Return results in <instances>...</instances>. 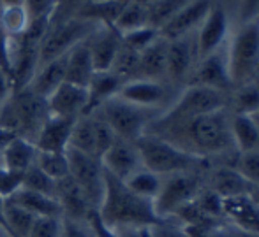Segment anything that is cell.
Masks as SVG:
<instances>
[{"label":"cell","instance_id":"obj_48","mask_svg":"<svg viewBox=\"0 0 259 237\" xmlns=\"http://www.w3.org/2000/svg\"><path fill=\"white\" fill-rule=\"evenodd\" d=\"M4 206H6V199L0 197V230L7 232V227H6V218H4ZM9 234V232H7Z\"/></svg>","mask_w":259,"mask_h":237},{"label":"cell","instance_id":"obj_1","mask_svg":"<svg viewBox=\"0 0 259 237\" xmlns=\"http://www.w3.org/2000/svg\"><path fill=\"white\" fill-rule=\"evenodd\" d=\"M104 169V167H103ZM97 216L109 228L122 227H145L154 228L162 223L155 213L152 200L141 199L127 188L122 180L111 176L104 170V193Z\"/></svg>","mask_w":259,"mask_h":237},{"label":"cell","instance_id":"obj_47","mask_svg":"<svg viewBox=\"0 0 259 237\" xmlns=\"http://www.w3.org/2000/svg\"><path fill=\"white\" fill-rule=\"evenodd\" d=\"M16 137V134H13L11 130H7V129H2L0 127V151H2L4 148H6L7 144H9L11 141Z\"/></svg>","mask_w":259,"mask_h":237},{"label":"cell","instance_id":"obj_14","mask_svg":"<svg viewBox=\"0 0 259 237\" xmlns=\"http://www.w3.org/2000/svg\"><path fill=\"white\" fill-rule=\"evenodd\" d=\"M221 216H224L235 230L259 234V206L250 195L221 199Z\"/></svg>","mask_w":259,"mask_h":237},{"label":"cell","instance_id":"obj_12","mask_svg":"<svg viewBox=\"0 0 259 237\" xmlns=\"http://www.w3.org/2000/svg\"><path fill=\"white\" fill-rule=\"evenodd\" d=\"M213 0H191L187 2L167 23L159 28L160 37L173 41V39L184 37V35L196 34L199 25L205 21L206 14L210 13Z\"/></svg>","mask_w":259,"mask_h":237},{"label":"cell","instance_id":"obj_46","mask_svg":"<svg viewBox=\"0 0 259 237\" xmlns=\"http://www.w3.org/2000/svg\"><path fill=\"white\" fill-rule=\"evenodd\" d=\"M13 92H14L13 79H11V76L4 69H0V105L9 100Z\"/></svg>","mask_w":259,"mask_h":237},{"label":"cell","instance_id":"obj_17","mask_svg":"<svg viewBox=\"0 0 259 237\" xmlns=\"http://www.w3.org/2000/svg\"><path fill=\"white\" fill-rule=\"evenodd\" d=\"M46 102H48L50 116L78 120L79 116L85 114L89 95H87V88L65 81L46 98Z\"/></svg>","mask_w":259,"mask_h":237},{"label":"cell","instance_id":"obj_24","mask_svg":"<svg viewBox=\"0 0 259 237\" xmlns=\"http://www.w3.org/2000/svg\"><path fill=\"white\" fill-rule=\"evenodd\" d=\"M37 148L32 141L16 136L0 151V165L7 170L25 174L35 163Z\"/></svg>","mask_w":259,"mask_h":237},{"label":"cell","instance_id":"obj_55","mask_svg":"<svg viewBox=\"0 0 259 237\" xmlns=\"http://www.w3.org/2000/svg\"><path fill=\"white\" fill-rule=\"evenodd\" d=\"M0 237H11L7 232H4V230H0Z\"/></svg>","mask_w":259,"mask_h":237},{"label":"cell","instance_id":"obj_4","mask_svg":"<svg viewBox=\"0 0 259 237\" xmlns=\"http://www.w3.org/2000/svg\"><path fill=\"white\" fill-rule=\"evenodd\" d=\"M229 76L233 88L252 83L259 72V23L238 25L236 32L226 44Z\"/></svg>","mask_w":259,"mask_h":237},{"label":"cell","instance_id":"obj_15","mask_svg":"<svg viewBox=\"0 0 259 237\" xmlns=\"http://www.w3.org/2000/svg\"><path fill=\"white\" fill-rule=\"evenodd\" d=\"M167 93L169 90L162 81L136 78L123 83L118 97L134 105H140V107L159 111V107H162V104L166 102Z\"/></svg>","mask_w":259,"mask_h":237},{"label":"cell","instance_id":"obj_36","mask_svg":"<svg viewBox=\"0 0 259 237\" xmlns=\"http://www.w3.org/2000/svg\"><path fill=\"white\" fill-rule=\"evenodd\" d=\"M21 188L32 190V192L42 193V195H48V197L57 195V181H53L52 177L46 176L35 163L23 174V185H21Z\"/></svg>","mask_w":259,"mask_h":237},{"label":"cell","instance_id":"obj_41","mask_svg":"<svg viewBox=\"0 0 259 237\" xmlns=\"http://www.w3.org/2000/svg\"><path fill=\"white\" fill-rule=\"evenodd\" d=\"M62 227H64V218L39 216L35 218L27 237H62Z\"/></svg>","mask_w":259,"mask_h":237},{"label":"cell","instance_id":"obj_2","mask_svg":"<svg viewBox=\"0 0 259 237\" xmlns=\"http://www.w3.org/2000/svg\"><path fill=\"white\" fill-rule=\"evenodd\" d=\"M48 118L46 98L39 97L28 86L14 90L9 100L0 107V127L32 142Z\"/></svg>","mask_w":259,"mask_h":237},{"label":"cell","instance_id":"obj_30","mask_svg":"<svg viewBox=\"0 0 259 237\" xmlns=\"http://www.w3.org/2000/svg\"><path fill=\"white\" fill-rule=\"evenodd\" d=\"M123 183L127 185V188H129L131 192L140 195L141 199H147L154 202L160 192V187H162V176H159V174L141 167L136 172L131 174Z\"/></svg>","mask_w":259,"mask_h":237},{"label":"cell","instance_id":"obj_49","mask_svg":"<svg viewBox=\"0 0 259 237\" xmlns=\"http://www.w3.org/2000/svg\"><path fill=\"white\" fill-rule=\"evenodd\" d=\"M0 6H25V0H0Z\"/></svg>","mask_w":259,"mask_h":237},{"label":"cell","instance_id":"obj_6","mask_svg":"<svg viewBox=\"0 0 259 237\" xmlns=\"http://www.w3.org/2000/svg\"><path fill=\"white\" fill-rule=\"evenodd\" d=\"M97 27L99 25L94 23V21L83 20V18L78 16L65 18L64 21H60L57 25L50 23L48 32H46L41 47H39L37 67L50 60L67 54L76 44L85 41Z\"/></svg>","mask_w":259,"mask_h":237},{"label":"cell","instance_id":"obj_11","mask_svg":"<svg viewBox=\"0 0 259 237\" xmlns=\"http://www.w3.org/2000/svg\"><path fill=\"white\" fill-rule=\"evenodd\" d=\"M191 85L206 86V88L217 90V92L222 93L233 88L228 67V56H226V46L198 60L191 74Z\"/></svg>","mask_w":259,"mask_h":237},{"label":"cell","instance_id":"obj_31","mask_svg":"<svg viewBox=\"0 0 259 237\" xmlns=\"http://www.w3.org/2000/svg\"><path fill=\"white\" fill-rule=\"evenodd\" d=\"M67 149H76V151L85 153V155L96 156V136H94L92 114L79 116V118L74 122Z\"/></svg>","mask_w":259,"mask_h":237},{"label":"cell","instance_id":"obj_60","mask_svg":"<svg viewBox=\"0 0 259 237\" xmlns=\"http://www.w3.org/2000/svg\"><path fill=\"white\" fill-rule=\"evenodd\" d=\"M257 21H259V20H257Z\"/></svg>","mask_w":259,"mask_h":237},{"label":"cell","instance_id":"obj_26","mask_svg":"<svg viewBox=\"0 0 259 237\" xmlns=\"http://www.w3.org/2000/svg\"><path fill=\"white\" fill-rule=\"evenodd\" d=\"M166 56H167V39L159 35L150 46L145 47L140 53L138 78L162 81L166 78Z\"/></svg>","mask_w":259,"mask_h":237},{"label":"cell","instance_id":"obj_29","mask_svg":"<svg viewBox=\"0 0 259 237\" xmlns=\"http://www.w3.org/2000/svg\"><path fill=\"white\" fill-rule=\"evenodd\" d=\"M30 23V16L25 6H0V30L7 39L23 35Z\"/></svg>","mask_w":259,"mask_h":237},{"label":"cell","instance_id":"obj_50","mask_svg":"<svg viewBox=\"0 0 259 237\" xmlns=\"http://www.w3.org/2000/svg\"><path fill=\"white\" fill-rule=\"evenodd\" d=\"M249 195L252 197V200L259 206V188H257V187H252V188H250V193H249Z\"/></svg>","mask_w":259,"mask_h":237},{"label":"cell","instance_id":"obj_35","mask_svg":"<svg viewBox=\"0 0 259 237\" xmlns=\"http://www.w3.org/2000/svg\"><path fill=\"white\" fill-rule=\"evenodd\" d=\"M191 0H155V2L148 4V23L159 30L164 23L171 20L182 7Z\"/></svg>","mask_w":259,"mask_h":237},{"label":"cell","instance_id":"obj_13","mask_svg":"<svg viewBox=\"0 0 259 237\" xmlns=\"http://www.w3.org/2000/svg\"><path fill=\"white\" fill-rule=\"evenodd\" d=\"M198 64L194 34L167 41L166 56V78L173 83H182L191 78Z\"/></svg>","mask_w":259,"mask_h":237},{"label":"cell","instance_id":"obj_38","mask_svg":"<svg viewBox=\"0 0 259 237\" xmlns=\"http://www.w3.org/2000/svg\"><path fill=\"white\" fill-rule=\"evenodd\" d=\"M235 169L245 177L250 187L259 188V149L238 153Z\"/></svg>","mask_w":259,"mask_h":237},{"label":"cell","instance_id":"obj_34","mask_svg":"<svg viewBox=\"0 0 259 237\" xmlns=\"http://www.w3.org/2000/svg\"><path fill=\"white\" fill-rule=\"evenodd\" d=\"M35 165L42 170L53 181H60L69 176V158L65 153H53V151H37L35 156Z\"/></svg>","mask_w":259,"mask_h":237},{"label":"cell","instance_id":"obj_8","mask_svg":"<svg viewBox=\"0 0 259 237\" xmlns=\"http://www.w3.org/2000/svg\"><path fill=\"white\" fill-rule=\"evenodd\" d=\"M226 93L206 88L199 85H189L177 100L162 112L164 118L169 120H191L196 116L208 114L226 109Z\"/></svg>","mask_w":259,"mask_h":237},{"label":"cell","instance_id":"obj_10","mask_svg":"<svg viewBox=\"0 0 259 237\" xmlns=\"http://www.w3.org/2000/svg\"><path fill=\"white\" fill-rule=\"evenodd\" d=\"M229 35V14L228 7L224 4H215L211 6L210 13L206 14L205 21L199 25L194 34L196 41V53L198 60L215 53L221 47L226 46Z\"/></svg>","mask_w":259,"mask_h":237},{"label":"cell","instance_id":"obj_9","mask_svg":"<svg viewBox=\"0 0 259 237\" xmlns=\"http://www.w3.org/2000/svg\"><path fill=\"white\" fill-rule=\"evenodd\" d=\"M69 158V176L79 185L85 192L87 199L97 211L104 193V169L99 158L85 155L76 149H67Z\"/></svg>","mask_w":259,"mask_h":237},{"label":"cell","instance_id":"obj_53","mask_svg":"<svg viewBox=\"0 0 259 237\" xmlns=\"http://www.w3.org/2000/svg\"><path fill=\"white\" fill-rule=\"evenodd\" d=\"M250 116H252V120H254V123H256V127H257V130H259V109H257V111H254V112H252V114H250Z\"/></svg>","mask_w":259,"mask_h":237},{"label":"cell","instance_id":"obj_28","mask_svg":"<svg viewBox=\"0 0 259 237\" xmlns=\"http://www.w3.org/2000/svg\"><path fill=\"white\" fill-rule=\"evenodd\" d=\"M229 125H231V137L236 151L245 153L252 151V149H259V130L252 116L233 112Z\"/></svg>","mask_w":259,"mask_h":237},{"label":"cell","instance_id":"obj_51","mask_svg":"<svg viewBox=\"0 0 259 237\" xmlns=\"http://www.w3.org/2000/svg\"><path fill=\"white\" fill-rule=\"evenodd\" d=\"M236 232V237H259V234H247V232H238V230H235Z\"/></svg>","mask_w":259,"mask_h":237},{"label":"cell","instance_id":"obj_33","mask_svg":"<svg viewBox=\"0 0 259 237\" xmlns=\"http://www.w3.org/2000/svg\"><path fill=\"white\" fill-rule=\"evenodd\" d=\"M4 218H6V227L11 237H27L30 232L32 225L35 221V216L25 211L23 207L16 206L6 199V206H4Z\"/></svg>","mask_w":259,"mask_h":237},{"label":"cell","instance_id":"obj_45","mask_svg":"<svg viewBox=\"0 0 259 237\" xmlns=\"http://www.w3.org/2000/svg\"><path fill=\"white\" fill-rule=\"evenodd\" d=\"M62 237H92V232L85 227L81 221H74L64 218V227H62Z\"/></svg>","mask_w":259,"mask_h":237},{"label":"cell","instance_id":"obj_54","mask_svg":"<svg viewBox=\"0 0 259 237\" xmlns=\"http://www.w3.org/2000/svg\"><path fill=\"white\" fill-rule=\"evenodd\" d=\"M226 4H229V6H235V7H238V4H240V0H224Z\"/></svg>","mask_w":259,"mask_h":237},{"label":"cell","instance_id":"obj_61","mask_svg":"<svg viewBox=\"0 0 259 237\" xmlns=\"http://www.w3.org/2000/svg\"><path fill=\"white\" fill-rule=\"evenodd\" d=\"M155 237H157V235H155Z\"/></svg>","mask_w":259,"mask_h":237},{"label":"cell","instance_id":"obj_22","mask_svg":"<svg viewBox=\"0 0 259 237\" xmlns=\"http://www.w3.org/2000/svg\"><path fill=\"white\" fill-rule=\"evenodd\" d=\"M65 64H67V54L39 65L27 86L39 97L48 98L62 83H65Z\"/></svg>","mask_w":259,"mask_h":237},{"label":"cell","instance_id":"obj_58","mask_svg":"<svg viewBox=\"0 0 259 237\" xmlns=\"http://www.w3.org/2000/svg\"><path fill=\"white\" fill-rule=\"evenodd\" d=\"M0 107H2V105H0Z\"/></svg>","mask_w":259,"mask_h":237},{"label":"cell","instance_id":"obj_7","mask_svg":"<svg viewBox=\"0 0 259 237\" xmlns=\"http://www.w3.org/2000/svg\"><path fill=\"white\" fill-rule=\"evenodd\" d=\"M201 192L199 181L194 172H180L162 177V187L154 200L155 213L160 220L167 216H177L182 209L192 204Z\"/></svg>","mask_w":259,"mask_h":237},{"label":"cell","instance_id":"obj_27","mask_svg":"<svg viewBox=\"0 0 259 237\" xmlns=\"http://www.w3.org/2000/svg\"><path fill=\"white\" fill-rule=\"evenodd\" d=\"M11 202H14L16 206L23 207L25 211H28L30 214H34L35 218L39 216H55V218H64L60 209V204L55 197L42 195V193L32 192L27 188H20L14 195L9 197Z\"/></svg>","mask_w":259,"mask_h":237},{"label":"cell","instance_id":"obj_59","mask_svg":"<svg viewBox=\"0 0 259 237\" xmlns=\"http://www.w3.org/2000/svg\"><path fill=\"white\" fill-rule=\"evenodd\" d=\"M257 23H259V21H257Z\"/></svg>","mask_w":259,"mask_h":237},{"label":"cell","instance_id":"obj_39","mask_svg":"<svg viewBox=\"0 0 259 237\" xmlns=\"http://www.w3.org/2000/svg\"><path fill=\"white\" fill-rule=\"evenodd\" d=\"M92 120H94V136H96V156L101 160V156L115 142L116 136L99 112H92Z\"/></svg>","mask_w":259,"mask_h":237},{"label":"cell","instance_id":"obj_57","mask_svg":"<svg viewBox=\"0 0 259 237\" xmlns=\"http://www.w3.org/2000/svg\"><path fill=\"white\" fill-rule=\"evenodd\" d=\"M58 2H60V0H58Z\"/></svg>","mask_w":259,"mask_h":237},{"label":"cell","instance_id":"obj_37","mask_svg":"<svg viewBox=\"0 0 259 237\" xmlns=\"http://www.w3.org/2000/svg\"><path fill=\"white\" fill-rule=\"evenodd\" d=\"M259 109V86L256 83H247L238 86V92L235 95V112L242 114H252Z\"/></svg>","mask_w":259,"mask_h":237},{"label":"cell","instance_id":"obj_18","mask_svg":"<svg viewBox=\"0 0 259 237\" xmlns=\"http://www.w3.org/2000/svg\"><path fill=\"white\" fill-rule=\"evenodd\" d=\"M55 199L60 204L64 218H69V220L87 223L90 214L96 211L92 207V204H90V200L87 199L85 192L79 188V185L71 176L57 181V195H55Z\"/></svg>","mask_w":259,"mask_h":237},{"label":"cell","instance_id":"obj_44","mask_svg":"<svg viewBox=\"0 0 259 237\" xmlns=\"http://www.w3.org/2000/svg\"><path fill=\"white\" fill-rule=\"evenodd\" d=\"M236 18L238 25L252 23L259 20V0H240L236 7Z\"/></svg>","mask_w":259,"mask_h":237},{"label":"cell","instance_id":"obj_56","mask_svg":"<svg viewBox=\"0 0 259 237\" xmlns=\"http://www.w3.org/2000/svg\"><path fill=\"white\" fill-rule=\"evenodd\" d=\"M89 2H108V0H89Z\"/></svg>","mask_w":259,"mask_h":237},{"label":"cell","instance_id":"obj_19","mask_svg":"<svg viewBox=\"0 0 259 237\" xmlns=\"http://www.w3.org/2000/svg\"><path fill=\"white\" fill-rule=\"evenodd\" d=\"M87 44L90 49V56L94 62L96 72L111 71L113 62L116 58L120 46H122V37L113 27H104L99 25L87 39Z\"/></svg>","mask_w":259,"mask_h":237},{"label":"cell","instance_id":"obj_52","mask_svg":"<svg viewBox=\"0 0 259 237\" xmlns=\"http://www.w3.org/2000/svg\"><path fill=\"white\" fill-rule=\"evenodd\" d=\"M125 2H136V4H143V6H148V4L155 2V0H125Z\"/></svg>","mask_w":259,"mask_h":237},{"label":"cell","instance_id":"obj_42","mask_svg":"<svg viewBox=\"0 0 259 237\" xmlns=\"http://www.w3.org/2000/svg\"><path fill=\"white\" fill-rule=\"evenodd\" d=\"M58 7V0H25V9L28 11L30 21L53 18Z\"/></svg>","mask_w":259,"mask_h":237},{"label":"cell","instance_id":"obj_32","mask_svg":"<svg viewBox=\"0 0 259 237\" xmlns=\"http://www.w3.org/2000/svg\"><path fill=\"white\" fill-rule=\"evenodd\" d=\"M143 27H150V23H148L147 6L136 4V2H125V6L120 11L113 28L122 35V34H127V32L138 30V28H143Z\"/></svg>","mask_w":259,"mask_h":237},{"label":"cell","instance_id":"obj_40","mask_svg":"<svg viewBox=\"0 0 259 237\" xmlns=\"http://www.w3.org/2000/svg\"><path fill=\"white\" fill-rule=\"evenodd\" d=\"M159 35L160 34H159V30H157V28L143 27V28H138V30L122 34L120 37H122V44H125L127 47H131V49L138 51V53H141V51H143L145 47L150 46L152 42L159 37Z\"/></svg>","mask_w":259,"mask_h":237},{"label":"cell","instance_id":"obj_5","mask_svg":"<svg viewBox=\"0 0 259 237\" xmlns=\"http://www.w3.org/2000/svg\"><path fill=\"white\" fill-rule=\"evenodd\" d=\"M96 112L103 116V120L111 127V130L118 139L131 142H136L140 139L147 132L148 125L159 116L154 109L134 105L120 98L118 95L104 102Z\"/></svg>","mask_w":259,"mask_h":237},{"label":"cell","instance_id":"obj_43","mask_svg":"<svg viewBox=\"0 0 259 237\" xmlns=\"http://www.w3.org/2000/svg\"><path fill=\"white\" fill-rule=\"evenodd\" d=\"M21 185H23V174L7 170L0 165V197L9 199L21 188Z\"/></svg>","mask_w":259,"mask_h":237},{"label":"cell","instance_id":"obj_3","mask_svg":"<svg viewBox=\"0 0 259 237\" xmlns=\"http://www.w3.org/2000/svg\"><path fill=\"white\" fill-rule=\"evenodd\" d=\"M134 144L140 153L141 165L162 177L180 172H196L203 163L201 156L192 155L154 134H143Z\"/></svg>","mask_w":259,"mask_h":237},{"label":"cell","instance_id":"obj_21","mask_svg":"<svg viewBox=\"0 0 259 237\" xmlns=\"http://www.w3.org/2000/svg\"><path fill=\"white\" fill-rule=\"evenodd\" d=\"M250 185L247 180L235 169V167L221 165L215 167L208 176V190L213 192L219 199H229V197L249 195Z\"/></svg>","mask_w":259,"mask_h":237},{"label":"cell","instance_id":"obj_16","mask_svg":"<svg viewBox=\"0 0 259 237\" xmlns=\"http://www.w3.org/2000/svg\"><path fill=\"white\" fill-rule=\"evenodd\" d=\"M101 163L106 172L122 181H125L131 174L143 167L136 144L131 141L118 139V137L109 146L108 151L101 156Z\"/></svg>","mask_w":259,"mask_h":237},{"label":"cell","instance_id":"obj_20","mask_svg":"<svg viewBox=\"0 0 259 237\" xmlns=\"http://www.w3.org/2000/svg\"><path fill=\"white\" fill-rule=\"evenodd\" d=\"M76 120L58 118V116H50L41 127L34 144L37 151H53V153H65L69 148V139H71L72 127Z\"/></svg>","mask_w":259,"mask_h":237},{"label":"cell","instance_id":"obj_23","mask_svg":"<svg viewBox=\"0 0 259 237\" xmlns=\"http://www.w3.org/2000/svg\"><path fill=\"white\" fill-rule=\"evenodd\" d=\"M123 83L125 81H123L122 78H118L113 71L96 72V74L92 76V79H90L89 86H87L89 102H87L85 114H92V112H96L104 102L116 97Z\"/></svg>","mask_w":259,"mask_h":237},{"label":"cell","instance_id":"obj_25","mask_svg":"<svg viewBox=\"0 0 259 237\" xmlns=\"http://www.w3.org/2000/svg\"><path fill=\"white\" fill-rule=\"evenodd\" d=\"M87 39L69 51L67 64H65V81L71 83V85L81 86V88H87L92 76L96 74Z\"/></svg>","mask_w":259,"mask_h":237}]
</instances>
